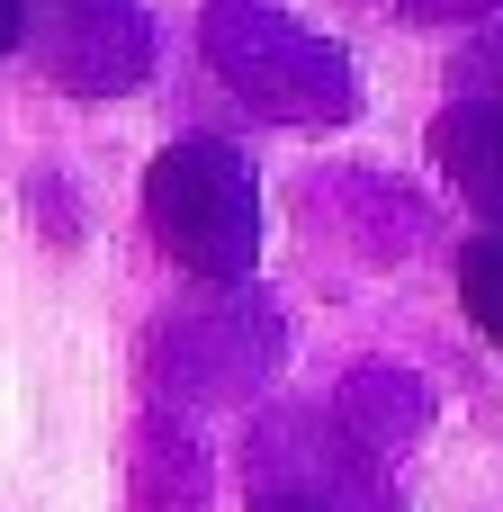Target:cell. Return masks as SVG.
Returning a JSON list of instances; mask_svg holds the SVG:
<instances>
[{"instance_id":"277c9868","label":"cell","mask_w":503,"mask_h":512,"mask_svg":"<svg viewBox=\"0 0 503 512\" xmlns=\"http://www.w3.org/2000/svg\"><path fill=\"white\" fill-rule=\"evenodd\" d=\"M459 297H468L477 333L503 351V234H477V243H468V261H459Z\"/></svg>"},{"instance_id":"8992f818","label":"cell","mask_w":503,"mask_h":512,"mask_svg":"<svg viewBox=\"0 0 503 512\" xmlns=\"http://www.w3.org/2000/svg\"><path fill=\"white\" fill-rule=\"evenodd\" d=\"M0 45H18V0H0Z\"/></svg>"},{"instance_id":"6da1fadb","label":"cell","mask_w":503,"mask_h":512,"mask_svg":"<svg viewBox=\"0 0 503 512\" xmlns=\"http://www.w3.org/2000/svg\"><path fill=\"white\" fill-rule=\"evenodd\" d=\"M144 216H153V243L198 270V279H243L252 252H261V198H252V171L234 144H171L153 171H144Z\"/></svg>"},{"instance_id":"3957f363","label":"cell","mask_w":503,"mask_h":512,"mask_svg":"<svg viewBox=\"0 0 503 512\" xmlns=\"http://www.w3.org/2000/svg\"><path fill=\"white\" fill-rule=\"evenodd\" d=\"M432 153H441V171L495 216V234H503V99H459V108L441 117Z\"/></svg>"},{"instance_id":"7a4b0ae2","label":"cell","mask_w":503,"mask_h":512,"mask_svg":"<svg viewBox=\"0 0 503 512\" xmlns=\"http://www.w3.org/2000/svg\"><path fill=\"white\" fill-rule=\"evenodd\" d=\"M144 54H153V45H144V18H126L117 0H99L90 18H72V9H63V27H54V72H63V81H81V90L126 81Z\"/></svg>"},{"instance_id":"5b68a950","label":"cell","mask_w":503,"mask_h":512,"mask_svg":"<svg viewBox=\"0 0 503 512\" xmlns=\"http://www.w3.org/2000/svg\"><path fill=\"white\" fill-rule=\"evenodd\" d=\"M261 512H315L306 495H261Z\"/></svg>"}]
</instances>
